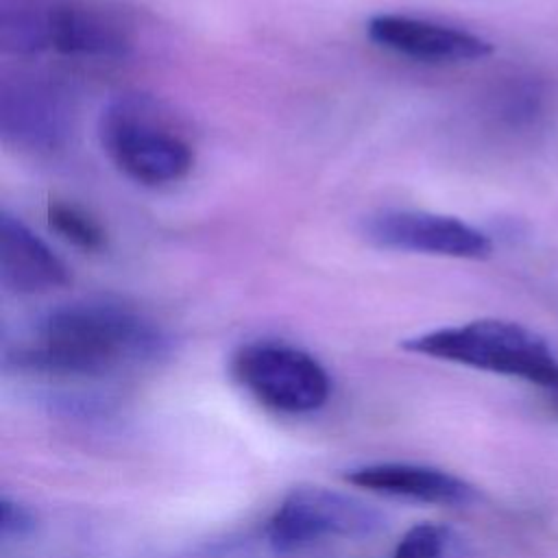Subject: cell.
Returning a JSON list of instances; mask_svg holds the SVG:
<instances>
[{
  "label": "cell",
  "mask_w": 558,
  "mask_h": 558,
  "mask_svg": "<svg viewBox=\"0 0 558 558\" xmlns=\"http://www.w3.org/2000/svg\"><path fill=\"white\" fill-rule=\"evenodd\" d=\"M166 347L163 331L129 305L83 299L44 314L33 336L7 353V362L61 377H100L155 360Z\"/></svg>",
  "instance_id": "6da1fadb"
},
{
  "label": "cell",
  "mask_w": 558,
  "mask_h": 558,
  "mask_svg": "<svg viewBox=\"0 0 558 558\" xmlns=\"http://www.w3.org/2000/svg\"><path fill=\"white\" fill-rule=\"evenodd\" d=\"M405 351L477 371L519 377L545 390L558 412V355L536 331L499 318H480L408 338Z\"/></svg>",
  "instance_id": "7a4b0ae2"
},
{
  "label": "cell",
  "mask_w": 558,
  "mask_h": 558,
  "mask_svg": "<svg viewBox=\"0 0 558 558\" xmlns=\"http://www.w3.org/2000/svg\"><path fill=\"white\" fill-rule=\"evenodd\" d=\"M98 137L111 163L148 187L177 183L194 166V148L174 113L146 94L109 100L98 120Z\"/></svg>",
  "instance_id": "3957f363"
},
{
  "label": "cell",
  "mask_w": 558,
  "mask_h": 558,
  "mask_svg": "<svg viewBox=\"0 0 558 558\" xmlns=\"http://www.w3.org/2000/svg\"><path fill=\"white\" fill-rule=\"evenodd\" d=\"M231 373L259 403L283 414L316 412L331 390L329 375L314 355L277 340L240 347L231 360Z\"/></svg>",
  "instance_id": "277c9868"
},
{
  "label": "cell",
  "mask_w": 558,
  "mask_h": 558,
  "mask_svg": "<svg viewBox=\"0 0 558 558\" xmlns=\"http://www.w3.org/2000/svg\"><path fill=\"white\" fill-rule=\"evenodd\" d=\"M386 527V517L366 501L325 486L292 488L266 525L279 554L301 551L327 538H368Z\"/></svg>",
  "instance_id": "5b68a950"
},
{
  "label": "cell",
  "mask_w": 558,
  "mask_h": 558,
  "mask_svg": "<svg viewBox=\"0 0 558 558\" xmlns=\"http://www.w3.org/2000/svg\"><path fill=\"white\" fill-rule=\"evenodd\" d=\"M72 133V105L65 94L39 76L4 78L0 87V135L7 146L26 153H54Z\"/></svg>",
  "instance_id": "8992f818"
},
{
  "label": "cell",
  "mask_w": 558,
  "mask_h": 558,
  "mask_svg": "<svg viewBox=\"0 0 558 558\" xmlns=\"http://www.w3.org/2000/svg\"><path fill=\"white\" fill-rule=\"evenodd\" d=\"M362 235L377 248L423 253L458 259H484L493 253L488 235L453 216L386 209L373 214L362 225Z\"/></svg>",
  "instance_id": "52a82bcc"
},
{
  "label": "cell",
  "mask_w": 558,
  "mask_h": 558,
  "mask_svg": "<svg viewBox=\"0 0 558 558\" xmlns=\"http://www.w3.org/2000/svg\"><path fill=\"white\" fill-rule=\"evenodd\" d=\"M366 33L377 46L425 63L477 61L493 52L490 41L475 33L399 13L373 15Z\"/></svg>",
  "instance_id": "ba28073f"
},
{
  "label": "cell",
  "mask_w": 558,
  "mask_h": 558,
  "mask_svg": "<svg viewBox=\"0 0 558 558\" xmlns=\"http://www.w3.org/2000/svg\"><path fill=\"white\" fill-rule=\"evenodd\" d=\"M46 44L61 54L83 59H122L131 39L124 24L102 7L59 0L46 7Z\"/></svg>",
  "instance_id": "9c48e42d"
},
{
  "label": "cell",
  "mask_w": 558,
  "mask_h": 558,
  "mask_svg": "<svg viewBox=\"0 0 558 558\" xmlns=\"http://www.w3.org/2000/svg\"><path fill=\"white\" fill-rule=\"evenodd\" d=\"M344 480L364 490L432 506H466L475 501V488L442 469L414 462H375L349 469Z\"/></svg>",
  "instance_id": "30bf717a"
},
{
  "label": "cell",
  "mask_w": 558,
  "mask_h": 558,
  "mask_svg": "<svg viewBox=\"0 0 558 558\" xmlns=\"http://www.w3.org/2000/svg\"><path fill=\"white\" fill-rule=\"evenodd\" d=\"M65 262L17 216L0 214V286L11 294H44L68 286Z\"/></svg>",
  "instance_id": "8fae6325"
},
{
  "label": "cell",
  "mask_w": 558,
  "mask_h": 558,
  "mask_svg": "<svg viewBox=\"0 0 558 558\" xmlns=\"http://www.w3.org/2000/svg\"><path fill=\"white\" fill-rule=\"evenodd\" d=\"M48 225L54 233H59L65 242L83 248V251H100L107 242V235L96 218H92L85 209L54 201L48 205Z\"/></svg>",
  "instance_id": "7c38bea8"
},
{
  "label": "cell",
  "mask_w": 558,
  "mask_h": 558,
  "mask_svg": "<svg viewBox=\"0 0 558 558\" xmlns=\"http://www.w3.org/2000/svg\"><path fill=\"white\" fill-rule=\"evenodd\" d=\"M449 545V530L440 523H416L410 527L392 558H445Z\"/></svg>",
  "instance_id": "4fadbf2b"
},
{
  "label": "cell",
  "mask_w": 558,
  "mask_h": 558,
  "mask_svg": "<svg viewBox=\"0 0 558 558\" xmlns=\"http://www.w3.org/2000/svg\"><path fill=\"white\" fill-rule=\"evenodd\" d=\"M33 530H35V514L26 506L9 497H2L0 499V536L4 541L24 538Z\"/></svg>",
  "instance_id": "5bb4252c"
}]
</instances>
